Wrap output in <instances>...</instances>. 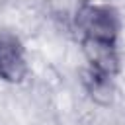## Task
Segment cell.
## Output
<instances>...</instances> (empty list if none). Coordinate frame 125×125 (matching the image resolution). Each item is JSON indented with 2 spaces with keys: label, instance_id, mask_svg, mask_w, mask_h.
<instances>
[{
  "label": "cell",
  "instance_id": "obj_1",
  "mask_svg": "<svg viewBox=\"0 0 125 125\" xmlns=\"http://www.w3.org/2000/svg\"><path fill=\"white\" fill-rule=\"evenodd\" d=\"M76 23L82 27L86 37H90V39L113 43V39L117 35V18H115L113 10L104 8V6L84 4L76 14Z\"/></svg>",
  "mask_w": 125,
  "mask_h": 125
},
{
  "label": "cell",
  "instance_id": "obj_2",
  "mask_svg": "<svg viewBox=\"0 0 125 125\" xmlns=\"http://www.w3.org/2000/svg\"><path fill=\"white\" fill-rule=\"evenodd\" d=\"M84 51H86V57L92 62L96 72L109 76L117 70V55H115L113 43L86 37L84 39Z\"/></svg>",
  "mask_w": 125,
  "mask_h": 125
},
{
  "label": "cell",
  "instance_id": "obj_3",
  "mask_svg": "<svg viewBox=\"0 0 125 125\" xmlns=\"http://www.w3.org/2000/svg\"><path fill=\"white\" fill-rule=\"evenodd\" d=\"M0 74L12 82H18L25 76V61L21 57V49L12 39H0Z\"/></svg>",
  "mask_w": 125,
  "mask_h": 125
}]
</instances>
